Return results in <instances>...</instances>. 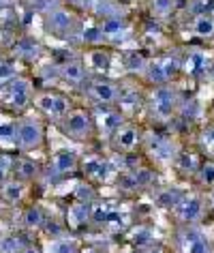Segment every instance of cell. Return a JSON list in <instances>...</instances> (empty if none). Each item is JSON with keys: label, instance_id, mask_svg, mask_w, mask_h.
<instances>
[{"label": "cell", "instance_id": "obj_32", "mask_svg": "<svg viewBox=\"0 0 214 253\" xmlns=\"http://www.w3.org/2000/svg\"><path fill=\"white\" fill-rule=\"evenodd\" d=\"M152 238H154V234L146 225H137V227L131 230V243H133V245H140V247L150 245V243H152Z\"/></svg>", "mask_w": 214, "mask_h": 253}, {"label": "cell", "instance_id": "obj_16", "mask_svg": "<svg viewBox=\"0 0 214 253\" xmlns=\"http://www.w3.org/2000/svg\"><path fill=\"white\" fill-rule=\"evenodd\" d=\"M101 30H103L105 39L109 41H120V37H124L129 33V22L120 15H114V17H105L101 22Z\"/></svg>", "mask_w": 214, "mask_h": 253}, {"label": "cell", "instance_id": "obj_20", "mask_svg": "<svg viewBox=\"0 0 214 253\" xmlns=\"http://www.w3.org/2000/svg\"><path fill=\"white\" fill-rule=\"evenodd\" d=\"M24 193H26V185H24V180L20 178H13V180H7L0 185V195H2L4 202H9V204H17V202H22Z\"/></svg>", "mask_w": 214, "mask_h": 253}, {"label": "cell", "instance_id": "obj_8", "mask_svg": "<svg viewBox=\"0 0 214 253\" xmlns=\"http://www.w3.org/2000/svg\"><path fill=\"white\" fill-rule=\"evenodd\" d=\"M178 245L182 253H214L212 243L197 225H184L178 234Z\"/></svg>", "mask_w": 214, "mask_h": 253}, {"label": "cell", "instance_id": "obj_47", "mask_svg": "<svg viewBox=\"0 0 214 253\" xmlns=\"http://www.w3.org/2000/svg\"><path fill=\"white\" fill-rule=\"evenodd\" d=\"M210 208L214 211V191H212V195H210Z\"/></svg>", "mask_w": 214, "mask_h": 253}, {"label": "cell", "instance_id": "obj_9", "mask_svg": "<svg viewBox=\"0 0 214 253\" xmlns=\"http://www.w3.org/2000/svg\"><path fill=\"white\" fill-rule=\"evenodd\" d=\"M174 212H176V219L182 225H195V223H199L206 212V200L197 193L184 195L180 204L174 208Z\"/></svg>", "mask_w": 214, "mask_h": 253}, {"label": "cell", "instance_id": "obj_44", "mask_svg": "<svg viewBox=\"0 0 214 253\" xmlns=\"http://www.w3.org/2000/svg\"><path fill=\"white\" fill-rule=\"evenodd\" d=\"M20 253H41V249H36V247H30V245H28L26 249H22Z\"/></svg>", "mask_w": 214, "mask_h": 253}, {"label": "cell", "instance_id": "obj_17", "mask_svg": "<svg viewBox=\"0 0 214 253\" xmlns=\"http://www.w3.org/2000/svg\"><path fill=\"white\" fill-rule=\"evenodd\" d=\"M86 73H88V69L81 65L79 60H71V62H67V65H62L60 69V78L67 82V84H71V86H81L86 82Z\"/></svg>", "mask_w": 214, "mask_h": 253}, {"label": "cell", "instance_id": "obj_25", "mask_svg": "<svg viewBox=\"0 0 214 253\" xmlns=\"http://www.w3.org/2000/svg\"><path fill=\"white\" fill-rule=\"evenodd\" d=\"M201 163L204 161H199V157L195 153H178V157H176V166L184 174H197Z\"/></svg>", "mask_w": 214, "mask_h": 253}, {"label": "cell", "instance_id": "obj_14", "mask_svg": "<svg viewBox=\"0 0 214 253\" xmlns=\"http://www.w3.org/2000/svg\"><path fill=\"white\" fill-rule=\"evenodd\" d=\"M210 65H208V54L204 49H191L184 60H182V71L188 75H206Z\"/></svg>", "mask_w": 214, "mask_h": 253}, {"label": "cell", "instance_id": "obj_19", "mask_svg": "<svg viewBox=\"0 0 214 253\" xmlns=\"http://www.w3.org/2000/svg\"><path fill=\"white\" fill-rule=\"evenodd\" d=\"M13 54L20 56V58H30V60H35V58H39V54H41V43L36 41L35 37H22V39L15 41Z\"/></svg>", "mask_w": 214, "mask_h": 253}, {"label": "cell", "instance_id": "obj_18", "mask_svg": "<svg viewBox=\"0 0 214 253\" xmlns=\"http://www.w3.org/2000/svg\"><path fill=\"white\" fill-rule=\"evenodd\" d=\"M191 33L204 41L214 39V15H193Z\"/></svg>", "mask_w": 214, "mask_h": 253}, {"label": "cell", "instance_id": "obj_34", "mask_svg": "<svg viewBox=\"0 0 214 253\" xmlns=\"http://www.w3.org/2000/svg\"><path fill=\"white\" fill-rule=\"evenodd\" d=\"M150 9L156 17H167L174 13L176 0H150Z\"/></svg>", "mask_w": 214, "mask_h": 253}, {"label": "cell", "instance_id": "obj_35", "mask_svg": "<svg viewBox=\"0 0 214 253\" xmlns=\"http://www.w3.org/2000/svg\"><path fill=\"white\" fill-rule=\"evenodd\" d=\"M178 114H180L182 118H188V120L199 118V114H201V105H199V101H197V99H188V101H184V103H180Z\"/></svg>", "mask_w": 214, "mask_h": 253}, {"label": "cell", "instance_id": "obj_41", "mask_svg": "<svg viewBox=\"0 0 214 253\" xmlns=\"http://www.w3.org/2000/svg\"><path fill=\"white\" fill-rule=\"evenodd\" d=\"M77 200L84 202V204H92L94 200V191L90 187H77Z\"/></svg>", "mask_w": 214, "mask_h": 253}, {"label": "cell", "instance_id": "obj_1", "mask_svg": "<svg viewBox=\"0 0 214 253\" xmlns=\"http://www.w3.org/2000/svg\"><path fill=\"white\" fill-rule=\"evenodd\" d=\"M45 140V126L39 118H22L17 120V133H15V146L22 153H33V150L43 146Z\"/></svg>", "mask_w": 214, "mask_h": 253}, {"label": "cell", "instance_id": "obj_37", "mask_svg": "<svg viewBox=\"0 0 214 253\" xmlns=\"http://www.w3.org/2000/svg\"><path fill=\"white\" fill-rule=\"evenodd\" d=\"M111 214H114V211H111L107 204H97V206H92L90 221L92 223H109Z\"/></svg>", "mask_w": 214, "mask_h": 253}, {"label": "cell", "instance_id": "obj_4", "mask_svg": "<svg viewBox=\"0 0 214 253\" xmlns=\"http://www.w3.org/2000/svg\"><path fill=\"white\" fill-rule=\"evenodd\" d=\"M60 125H62V131H65L69 137L84 142V140H88V137L92 135L94 125L97 123H94L92 116L86 110H71L65 118L60 120Z\"/></svg>", "mask_w": 214, "mask_h": 253}, {"label": "cell", "instance_id": "obj_29", "mask_svg": "<svg viewBox=\"0 0 214 253\" xmlns=\"http://www.w3.org/2000/svg\"><path fill=\"white\" fill-rule=\"evenodd\" d=\"M28 245L17 234H4V236H0V253H20Z\"/></svg>", "mask_w": 214, "mask_h": 253}, {"label": "cell", "instance_id": "obj_33", "mask_svg": "<svg viewBox=\"0 0 214 253\" xmlns=\"http://www.w3.org/2000/svg\"><path fill=\"white\" fill-rule=\"evenodd\" d=\"M17 78V65L13 60H0V88Z\"/></svg>", "mask_w": 214, "mask_h": 253}, {"label": "cell", "instance_id": "obj_7", "mask_svg": "<svg viewBox=\"0 0 214 253\" xmlns=\"http://www.w3.org/2000/svg\"><path fill=\"white\" fill-rule=\"evenodd\" d=\"M86 92L88 97H90L94 103L99 105H114L120 101V92L122 88L116 84V82L111 80H105V78H97V80H90L86 86Z\"/></svg>", "mask_w": 214, "mask_h": 253}, {"label": "cell", "instance_id": "obj_26", "mask_svg": "<svg viewBox=\"0 0 214 253\" xmlns=\"http://www.w3.org/2000/svg\"><path fill=\"white\" fill-rule=\"evenodd\" d=\"M45 253H79V247L71 238H54L45 245Z\"/></svg>", "mask_w": 214, "mask_h": 253}, {"label": "cell", "instance_id": "obj_28", "mask_svg": "<svg viewBox=\"0 0 214 253\" xmlns=\"http://www.w3.org/2000/svg\"><path fill=\"white\" fill-rule=\"evenodd\" d=\"M148 62H150V58H146V56L140 52H129L124 56V67H127V71H131V73H146Z\"/></svg>", "mask_w": 214, "mask_h": 253}, {"label": "cell", "instance_id": "obj_46", "mask_svg": "<svg viewBox=\"0 0 214 253\" xmlns=\"http://www.w3.org/2000/svg\"><path fill=\"white\" fill-rule=\"evenodd\" d=\"M79 253H99L97 249H92V247H88V249H84V251H79Z\"/></svg>", "mask_w": 214, "mask_h": 253}, {"label": "cell", "instance_id": "obj_27", "mask_svg": "<svg viewBox=\"0 0 214 253\" xmlns=\"http://www.w3.org/2000/svg\"><path fill=\"white\" fill-rule=\"evenodd\" d=\"M15 133L17 123L11 118H0V146H15Z\"/></svg>", "mask_w": 214, "mask_h": 253}, {"label": "cell", "instance_id": "obj_3", "mask_svg": "<svg viewBox=\"0 0 214 253\" xmlns=\"http://www.w3.org/2000/svg\"><path fill=\"white\" fill-rule=\"evenodd\" d=\"M180 103L182 101L178 99V92L174 90L169 84H163V86H156L152 97H150V110L156 118L161 120H169L176 112L180 110Z\"/></svg>", "mask_w": 214, "mask_h": 253}, {"label": "cell", "instance_id": "obj_5", "mask_svg": "<svg viewBox=\"0 0 214 253\" xmlns=\"http://www.w3.org/2000/svg\"><path fill=\"white\" fill-rule=\"evenodd\" d=\"M0 90H2V101L9 107H13V110H24L33 101V82L28 78H20L17 75L13 82H9Z\"/></svg>", "mask_w": 214, "mask_h": 253}, {"label": "cell", "instance_id": "obj_31", "mask_svg": "<svg viewBox=\"0 0 214 253\" xmlns=\"http://www.w3.org/2000/svg\"><path fill=\"white\" fill-rule=\"evenodd\" d=\"M195 176H197V180H199L201 187H206V189L214 187V161L212 159L204 161V163H201V168H199V172Z\"/></svg>", "mask_w": 214, "mask_h": 253}, {"label": "cell", "instance_id": "obj_42", "mask_svg": "<svg viewBox=\"0 0 214 253\" xmlns=\"http://www.w3.org/2000/svg\"><path fill=\"white\" fill-rule=\"evenodd\" d=\"M201 140H204L206 146H210V150L214 153V125H208L201 133Z\"/></svg>", "mask_w": 214, "mask_h": 253}, {"label": "cell", "instance_id": "obj_13", "mask_svg": "<svg viewBox=\"0 0 214 253\" xmlns=\"http://www.w3.org/2000/svg\"><path fill=\"white\" fill-rule=\"evenodd\" d=\"M124 125L122 120V114L114 110V107L109 105H103V110L97 112V126L101 129V133L107 135V137H114L116 131L120 129V126Z\"/></svg>", "mask_w": 214, "mask_h": 253}, {"label": "cell", "instance_id": "obj_23", "mask_svg": "<svg viewBox=\"0 0 214 253\" xmlns=\"http://www.w3.org/2000/svg\"><path fill=\"white\" fill-rule=\"evenodd\" d=\"M22 225L26 230H41L45 225V212L41 206H28L22 212Z\"/></svg>", "mask_w": 214, "mask_h": 253}, {"label": "cell", "instance_id": "obj_6", "mask_svg": "<svg viewBox=\"0 0 214 253\" xmlns=\"http://www.w3.org/2000/svg\"><path fill=\"white\" fill-rule=\"evenodd\" d=\"M45 28L47 33H52L58 39H69V35L75 33L77 28V17L73 11L65 7H56L49 13H45Z\"/></svg>", "mask_w": 214, "mask_h": 253}, {"label": "cell", "instance_id": "obj_38", "mask_svg": "<svg viewBox=\"0 0 214 253\" xmlns=\"http://www.w3.org/2000/svg\"><path fill=\"white\" fill-rule=\"evenodd\" d=\"M13 168H15V163H13L11 157L0 155V185L9 180V174H11V169H13Z\"/></svg>", "mask_w": 214, "mask_h": 253}, {"label": "cell", "instance_id": "obj_21", "mask_svg": "<svg viewBox=\"0 0 214 253\" xmlns=\"http://www.w3.org/2000/svg\"><path fill=\"white\" fill-rule=\"evenodd\" d=\"M84 172L97 180H107L111 174V166L107 161L99 159V157H90V159L84 161Z\"/></svg>", "mask_w": 214, "mask_h": 253}, {"label": "cell", "instance_id": "obj_39", "mask_svg": "<svg viewBox=\"0 0 214 253\" xmlns=\"http://www.w3.org/2000/svg\"><path fill=\"white\" fill-rule=\"evenodd\" d=\"M90 58L94 60V67H97V71H107L111 65V56L105 54V52H92Z\"/></svg>", "mask_w": 214, "mask_h": 253}, {"label": "cell", "instance_id": "obj_15", "mask_svg": "<svg viewBox=\"0 0 214 253\" xmlns=\"http://www.w3.org/2000/svg\"><path fill=\"white\" fill-rule=\"evenodd\" d=\"M77 166H79V157L69 148L58 150L52 159V169H54V174H58V176H67V174L75 172Z\"/></svg>", "mask_w": 214, "mask_h": 253}, {"label": "cell", "instance_id": "obj_40", "mask_svg": "<svg viewBox=\"0 0 214 253\" xmlns=\"http://www.w3.org/2000/svg\"><path fill=\"white\" fill-rule=\"evenodd\" d=\"M133 176H135V180H137V185H140V187L150 185V182H152V178H154V174L150 172V169H135Z\"/></svg>", "mask_w": 214, "mask_h": 253}, {"label": "cell", "instance_id": "obj_10", "mask_svg": "<svg viewBox=\"0 0 214 253\" xmlns=\"http://www.w3.org/2000/svg\"><path fill=\"white\" fill-rule=\"evenodd\" d=\"M35 105L39 107L43 114L52 116L56 120H62L71 112V101H69L65 94H58V92H41L35 97Z\"/></svg>", "mask_w": 214, "mask_h": 253}, {"label": "cell", "instance_id": "obj_36", "mask_svg": "<svg viewBox=\"0 0 214 253\" xmlns=\"http://www.w3.org/2000/svg\"><path fill=\"white\" fill-rule=\"evenodd\" d=\"M188 11L193 15H214V0H191Z\"/></svg>", "mask_w": 214, "mask_h": 253}, {"label": "cell", "instance_id": "obj_11", "mask_svg": "<svg viewBox=\"0 0 214 253\" xmlns=\"http://www.w3.org/2000/svg\"><path fill=\"white\" fill-rule=\"evenodd\" d=\"M143 144H146L148 153L161 161H172L178 157V146L159 133H146L143 135Z\"/></svg>", "mask_w": 214, "mask_h": 253}, {"label": "cell", "instance_id": "obj_45", "mask_svg": "<svg viewBox=\"0 0 214 253\" xmlns=\"http://www.w3.org/2000/svg\"><path fill=\"white\" fill-rule=\"evenodd\" d=\"M208 75H210V78L214 80V62H212V65H210V69H208Z\"/></svg>", "mask_w": 214, "mask_h": 253}, {"label": "cell", "instance_id": "obj_30", "mask_svg": "<svg viewBox=\"0 0 214 253\" xmlns=\"http://www.w3.org/2000/svg\"><path fill=\"white\" fill-rule=\"evenodd\" d=\"M105 35L103 30H101V24H88L81 30V41L84 43H90V45H99V43H103Z\"/></svg>", "mask_w": 214, "mask_h": 253}, {"label": "cell", "instance_id": "obj_24", "mask_svg": "<svg viewBox=\"0 0 214 253\" xmlns=\"http://www.w3.org/2000/svg\"><path fill=\"white\" fill-rule=\"evenodd\" d=\"M13 169H15V176H17V178L24 180V182L35 180L36 176H39V166H36L33 159H28V157H22V159H17Z\"/></svg>", "mask_w": 214, "mask_h": 253}, {"label": "cell", "instance_id": "obj_2", "mask_svg": "<svg viewBox=\"0 0 214 253\" xmlns=\"http://www.w3.org/2000/svg\"><path fill=\"white\" fill-rule=\"evenodd\" d=\"M180 71H182V58L176 54H169V56H161V58H150L146 67V78L150 84L163 86L169 84Z\"/></svg>", "mask_w": 214, "mask_h": 253}, {"label": "cell", "instance_id": "obj_43", "mask_svg": "<svg viewBox=\"0 0 214 253\" xmlns=\"http://www.w3.org/2000/svg\"><path fill=\"white\" fill-rule=\"evenodd\" d=\"M143 253H165V251H163V247H159V245H152V247H148V249L143 251Z\"/></svg>", "mask_w": 214, "mask_h": 253}, {"label": "cell", "instance_id": "obj_22", "mask_svg": "<svg viewBox=\"0 0 214 253\" xmlns=\"http://www.w3.org/2000/svg\"><path fill=\"white\" fill-rule=\"evenodd\" d=\"M184 191H180V189H163V191L156 193V206L159 208H165V211H174L176 206L182 202V198H184Z\"/></svg>", "mask_w": 214, "mask_h": 253}, {"label": "cell", "instance_id": "obj_12", "mask_svg": "<svg viewBox=\"0 0 214 253\" xmlns=\"http://www.w3.org/2000/svg\"><path fill=\"white\" fill-rule=\"evenodd\" d=\"M142 140H143V135L135 125H122L120 129L116 131V135L111 137L114 148L120 150V153H131V150H135L142 144Z\"/></svg>", "mask_w": 214, "mask_h": 253}]
</instances>
